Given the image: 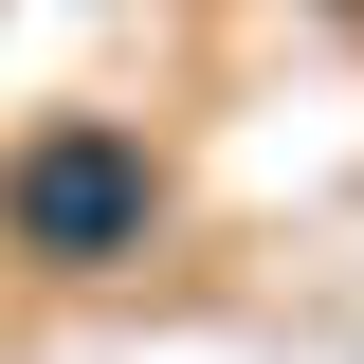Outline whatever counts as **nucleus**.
Wrapping results in <instances>:
<instances>
[{
    "instance_id": "nucleus-1",
    "label": "nucleus",
    "mask_w": 364,
    "mask_h": 364,
    "mask_svg": "<svg viewBox=\"0 0 364 364\" xmlns=\"http://www.w3.org/2000/svg\"><path fill=\"white\" fill-rule=\"evenodd\" d=\"M0 237L37 273H128L146 237H164V164H146V128H109V109H55V128L0 146Z\"/></svg>"
}]
</instances>
